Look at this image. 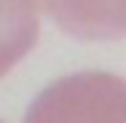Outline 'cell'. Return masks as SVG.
<instances>
[{
	"instance_id": "6da1fadb",
	"label": "cell",
	"mask_w": 126,
	"mask_h": 123,
	"mask_svg": "<svg viewBox=\"0 0 126 123\" xmlns=\"http://www.w3.org/2000/svg\"><path fill=\"white\" fill-rule=\"evenodd\" d=\"M25 123H126V80L105 71L62 77L31 102Z\"/></svg>"
},
{
	"instance_id": "7a4b0ae2",
	"label": "cell",
	"mask_w": 126,
	"mask_h": 123,
	"mask_svg": "<svg viewBox=\"0 0 126 123\" xmlns=\"http://www.w3.org/2000/svg\"><path fill=\"white\" fill-rule=\"evenodd\" d=\"M62 31L80 40L126 37V0H37Z\"/></svg>"
},
{
	"instance_id": "3957f363",
	"label": "cell",
	"mask_w": 126,
	"mask_h": 123,
	"mask_svg": "<svg viewBox=\"0 0 126 123\" xmlns=\"http://www.w3.org/2000/svg\"><path fill=\"white\" fill-rule=\"evenodd\" d=\"M37 31V0H0V77L31 52Z\"/></svg>"
}]
</instances>
